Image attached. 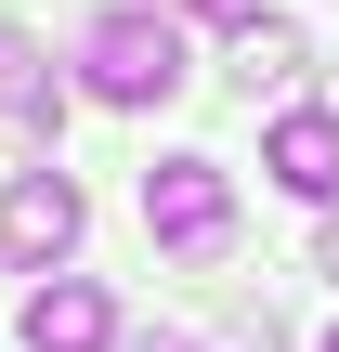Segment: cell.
<instances>
[{
    "label": "cell",
    "instance_id": "obj_1",
    "mask_svg": "<svg viewBox=\"0 0 339 352\" xmlns=\"http://www.w3.org/2000/svg\"><path fill=\"white\" fill-rule=\"evenodd\" d=\"M183 78H196V65H183V13L118 0V13L78 26V91H91V104H170Z\"/></svg>",
    "mask_w": 339,
    "mask_h": 352
},
{
    "label": "cell",
    "instance_id": "obj_2",
    "mask_svg": "<svg viewBox=\"0 0 339 352\" xmlns=\"http://www.w3.org/2000/svg\"><path fill=\"white\" fill-rule=\"evenodd\" d=\"M144 222H157V248L209 261V248L235 235V183H222V157H157V170H144Z\"/></svg>",
    "mask_w": 339,
    "mask_h": 352
},
{
    "label": "cell",
    "instance_id": "obj_3",
    "mask_svg": "<svg viewBox=\"0 0 339 352\" xmlns=\"http://www.w3.org/2000/svg\"><path fill=\"white\" fill-rule=\"evenodd\" d=\"M78 222H91V196L65 183V170H13V196H0V261H65L78 248Z\"/></svg>",
    "mask_w": 339,
    "mask_h": 352
},
{
    "label": "cell",
    "instance_id": "obj_4",
    "mask_svg": "<svg viewBox=\"0 0 339 352\" xmlns=\"http://www.w3.org/2000/svg\"><path fill=\"white\" fill-rule=\"evenodd\" d=\"M13 327H26V352H105V340H118V300H105L91 274H39Z\"/></svg>",
    "mask_w": 339,
    "mask_h": 352
},
{
    "label": "cell",
    "instance_id": "obj_5",
    "mask_svg": "<svg viewBox=\"0 0 339 352\" xmlns=\"http://www.w3.org/2000/svg\"><path fill=\"white\" fill-rule=\"evenodd\" d=\"M261 170H274L287 196H314V209H339V104H287V118L261 131Z\"/></svg>",
    "mask_w": 339,
    "mask_h": 352
},
{
    "label": "cell",
    "instance_id": "obj_6",
    "mask_svg": "<svg viewBox=\"0 0 339 352\" xmlns=\"http://www.w3.org/2000/svg\"><path fill=\"white\" fill-rule=\"evenodd\" d=\"M0 118H13V131H39V144L65 131V78H52V65H39V39H13V26H0Z\"/></svg>",
    "mask_w": 339,
    "mask_h": 352
},
{
    "label": "cell",
    "instance_id": "obj_7",
    "mask_svg": "<svg viewBox=\"0 0 339 352\" xmlns=\"http://www.w3.org/2000/svg\"><path fill=\"white\" fill-rule=\"evenodd\" d=\"M300 65H314V52H300L287 13H261V26L235 39V91H248V104H261V91H300Z\"/></svg>",
    "mask_w": 339,
    "mask_h": 352
},
{
    "label": "cell",
    "instance_id": "obj_8",
    "mask_svg": "<svg viewBox=\"0 0 339 352\" xmlns=\"http://www.w3.org/2000/svg\"><path fill=\"white\" fill-rule=\"evenodd\" d=\"M157 13H209V26H235V39H248V26H261V13H248V0H157Z\"/></svg>",
    "mask_w": 339,
    "mask_h": 352
},
{
    "label": "cell",
    "instance_id": "obj_9",
    "mask_svg": "<svg viewBox=\"0 0 339 352\" xmlns=\"http://www.w3.org/2000/svg\"><path fill=\"white\" fill-rule=\"evenodd\" d=\"M314 261H327V274H339V209H327V235H314Z\"/></svg>",
    "mask_w": 339,
    "mask_h": 352
},
{
    "label": "cell",
    "instance_id": "obj_10",
    "mask_svg": "<svg viewBox=\"0 0 339 352\" xmlns=\"http://www.w3.org/2000/svg\"><path fill=\"white\" fill-rule=\"evenodd\" d=\"M327 352H339V327H327Z\"/></svg>",
    "mask_w": 339,
    "mask_h": 352
}]
</instances>
